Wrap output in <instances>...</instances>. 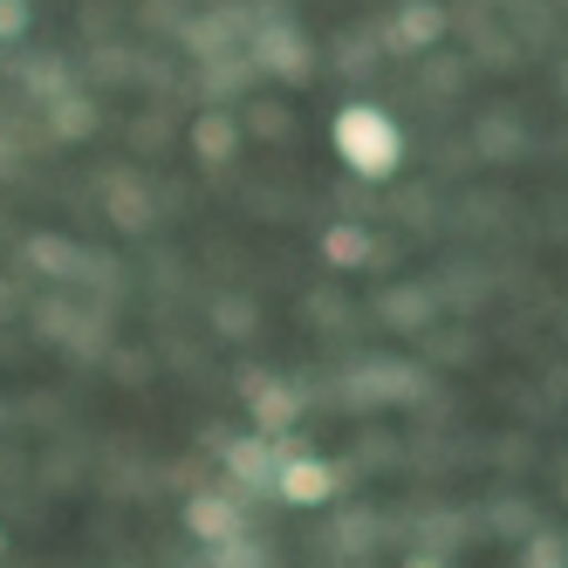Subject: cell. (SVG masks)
Here are the masks:
<instances>
[{
	"label": "cell",
	"instance_id": "7c38bea8",
	"mask_svg": "<svg viewBox=\"0 0 568 568\" xmlns=\"http://www.w3.org/2000/svg\"><path fill=\"white\" fill-rule=\"evenodd\" d=\"M384 315H390V322H404V329H425V322L438 315V302H432L425 288H397V295L384 302Z\"/></svg>",
	"mask_w": 568,
	"mask_h": 568
},
{
	"label": "cell",
	"instance_id": "7a4b0ae2",
	"mask_svg": "<svg viewBox=\"0 0 568 568\" xmlns=\"http://www.w3.org/2000/svg\"><path fill=\"white\" fill-rule=\"evenodd\" d=\"M336 486H343V473L329 466V459H281L274 466V494L288 500V507H329L336 500Z\"/></svg>",
	"mask_w": 568,
	"mask_h": 568
},
{
	"label": "cell",
	"instance_id": "2e32d148",
	"mask_svg": "<svg viewBox=\"0 0 568 568\" xmlns=\"http://www.w3.org/2000/svg\"><path fill=\"white\" fill-rule=\"evenodd\" d=\"M404 568H445V555H438V548H432V555L418 548V555H412V561H404Z\"/></svg>",
	"mask_w": 568,
	"mask_h": 568
},
{
	"label": "cell",
	"instance_id": "52a82bcc",
	"mask_svg": "<svg viewBox=\"0 0 568 568\" xmlns=\"http://www.w3.org/2000/svg\"><path fill=\"white\" fill-rule=\"evenodd\" d=\"M322 254H329V267H371L377 240H371V226L343 220V226H329V233H322Z\"/></svg>",
	"mask_w": 568,
	"mask_h": 568
},
{
	"label": "cell",
	"instance_id": "9c48e42d",
	"mask_svg": "<svg viewBox=\"0 0 568 568\" xmlns=\"http://www.w3.org/2000/svg\"><path fill=\"white\" fill-rule=\"evenodd\" d=\"M425 377L418 371H397V363H384V371H356V397H418Z\"/></svg>",
	"mask_w": 568,
	"mask_h": 568
},
{
	"label": "cell",
	"instance_id": "ba28073f",
	"mask_svg": "<svg viewBox=\"0 0 568 568\" xmlns=\"http://www.w3.org/2000/svg\"><path fill=\"white\" fill-rule=\"evenodd\" d=\"M473 144H479V158H494V165H514V158L527 151V131L514 124V116H479Z\"/></svg>",
	"mask_w": 568,
	"mask_h": 568
},
{
	"label": "cell",
	"instance_id": "30bf717a",
	"mask_svg": "<svg viewBox=\"0 0 568 568\" xmlns=\"http://www.w3.org/2000/svg\"><path fill=\"white\" fill-rule=\"evenodd\" d=\"M261 62H267L274 75H308V49H302V34H295V28H274L267 42H261Z\"/></svg>",
	"mask_w": 568,
	"mask_h": 568
},
{
	"label": "cell",
	"instance_id": "5b68a950",
	"mask_svg": "<svg viewBox=\"0 0 568 568\" xmlns=\"http://www.w3.org/2000/svg\"><path fill=\"white\" fill-rule=\"evenodd\" d=\"M247 404H254L261 432H288L295 412H302V390L295 384H274V377H247Z\"/></svg>",
	"mask_w": 568,
	"mask_h": 568
},
{
	"label": "cell",
	"instance_id": "6da1fadb",
	"mask_svg": "<svg viewBox=\"0 0 568 568\" xmlns=\"http://www.w3.org/2000/svg\"><path fill=\"white\" fill-rule=\"evenodd\" d=\"M336 151H343V165L371 185L397 179V165H404V138L377 103H343L336 110Z\"/></svg>",
	"mask_w": 568,
	"mask_h": 568
},
{
	"label": "cell",
	"instance_id": "5bb4252c",
	"mask_svg": "<svg viewBox=\"0 0 568 568\" xmlns=\"http://www.w3.org/2000/svg\"><path fill=\"white\" fill-rule=\"evenodd\" d=\"M206 555H213V568H267V548H254L247 535H233V541H220Z\"/></svg>",
	"mask_w": 568,
	"mask_h": 568
},
{
	"label": "cell",
	"instance_id": "3957f363",
	"mask_svg": "<svg viewBox=\"0 0 568 568\" xmlns=\"http://www.w3.org/2000/svg\"><path fill=\"white\" fill-rule=\"evenodd\" d=\"M185 527H192V541H233V535H247V507H240V494H192L185 500Z\"/></svg>",
	"mask_w": 568,
	"mask_h": 568
},
{
	"label": "cell",
	"instance_id": "4fadbf2b",
	"mask_svg": "<svg viewBox=\"0 0 568 568\" xmlns=\"http://www.w3.org/2000/svg\"><path fill=\"white\" fill-rule=\"evenodd\" d=\"M520 568H568V541L561 535H527L520 541Z\"/></svg>",
	"mask_w": 568,
	"mask_h": 568
},
{
	"label": "cell",
	"instance_id": "277c9868",
	"mask_svg": "<svg viewBox=\"0 0 568 568\" xmlns=\"http://www.w3.org/2000/svg\"><path fill=\"white\" fill-rule=\"evenodd\" d=\"M438 34H445V8H438V0H404V14H397V28H390V49L425 55Z\"/></svg>",
	"mask_w": 568,
	"mask_h": 568
},
{
	"label": "cell",
	"instance_id": "9a60e30c",
	"mask_svg": "<svg viewBox=\"0 0 568 568\" xmlns=\"http://www.w3.org/2000/svg\"><path fill=\"white\" fill-rule=\"evenodd\" d=\"M28 28V0H0V34H21Z\"/></svg>",
	"mask_w": 568,
	"mask_h": 568
},
{
	"label": "cell",
	"instance_id": "8fae6325",
	"mask_svg": "<svg viewBox=\"0 0 568 568\" xmlns=\"http://www.w3.org/2000/svg\"><path fill=\"white\" fill-rule=\"evenodd\" d=\"M192 144H199V158H213V165H226V158H233V144H240V131L226 124L220 110H206V116H199V131H192Z\"/></svg>",
	"mask_w": 568,
	"mask_h": 568
},
{
	"label": "cell",
	"instance_id": "8992f818",
	"mask_svg": "<svg viewBox=\"0 0 568 568\" xmlns=\"http://www.w3.org/2000/svg\"><path fill=\"white\" fill-rule=\"evenodd\" d=\"M274 438L267 432H254V438H233L226 445V473L240 479V486H274Z\"/></svg>",
	"mask_w": 568,
	"mask_h": 568
}]
</instances>
